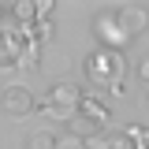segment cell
I'll return each instance as SVG.
<instances>
[{
	"mask_svg": "<svg viewBox=\"0 0 149 149\" xmlns=\"http://www.w3.org/2000/svg\"><path fill=\"white\" fill-rule=\"evenodd\" d=\"M82 71H86V78H90V86L108 90L112 97H123V74H127V60H123V52L97 49V52L86 56Z\"/></svg>",
	"mask_w": 149,
	"mask_h": 149,
	"instance_id": "obj_1",
	"label": "cell"
},
{
	"mask_svg": "<svg viewBox=\"0 0 149 149\" xmlns=\"http://www.w3.org/2000/svg\"><path fill=\"white\" fill-rule=\"evenodd\" d=\"M78 101H82V90H78L74 82H56L52 90H49V97L37 101V108L49 112L52 119H67V123H71L74 112H78Z\"/></svg>",
	"mask_w": 149,
	"mask_h": 149,
	"instance_id": "obj_2",
	"label": "cell"
},
{
	"mask_svg": "<svg viewBox=\"0 0 149 149\" xmlns=\"http://www.w3.org/2000/svg\"><path fill=\"white\" fill-rule=\"evenodd\" d=\"M93 37L101 41V49H112V52H123V49L130 45V34L119 26L116 8H112V11H101V15L93 19Z\"/></svg>",
	"mask_w": 149,
	"mask_h": 149,
	"instance_id": "obj_3",
	"label": "cell"
},
{
	"mask_svg": "<svg viewBox=\"0 0 149 149\" xmlns=\"http://www.w3.org/2000/svg\"><path fill=\"white\" fill-rule=\"evenodd\" d=\"M0 108H4L8 119H26V116L37 108V97L26 90V86H8L4 97H0Z\"/></svg>",
	"mask_w": 149,
	"mask_h": 149,
	"instance_id": "obj_4",
	"label": "cell"
},
{
	"mask_svg": "<svg viewBox=\"0 0 149 149\" xmlns=\"http://www.w3.org/2000/svg\"><path fill=\"white\" fill-rule=\"evenodd\" d=\"M78 119H86V123H93V127H104L112 119V104L104 101V97H97V93H86L82 90V101H78V112H74Z\"/></svg>",
	"mask_w": 149,
	"mask_h": 149,
	"instance_id": "obj_5",
	"label": "cell"
},
{
	"mask_svg": "<svg viewBox=\"0 0 149 149\" xmlns=\"http://www.w3.org/2000/svg\"><path fill=\"white\" fill-rule=\"evenodd\" d=\"M116 19H119V26L130 34V41L149 30V8H142V4H119L116 8Z\"/></svg>",
	"mask_w": 149,
	"mask_h": 149,
	"instance_id": "obj_6",
	"label": "cell"
},
{
	"mask_svg": "<svg viewBox=\"0 0 149 149\" xmlns=\"http://www.w3.org/2000/svg\"><path fill=\"white\" fill-rule=\"evenodd\" d=\"M22 45H26V37H22V34L4 30V34H0V67H15V60H19V52H22Z\"/></svg>",
	"mask_w": 149,
	"mask_h": 149,
	"instance_id": "obj_7",
	"label": "cell"
},
{
	"mask_svg": "<svg viewBox=\"0 0 149 149\" xmlns=\"http://www.w3.org/2000/svg\"><path fill=\"white\" fill-rule=\"evenodd\" d=\"M11 15L19 19V26H34L37 22V0H15L11 4Z\"/></svg>",
	"mask_w": 149,
	"mask_h": 149,
	"instance_id": "obj_8",
	"label": "cell"
},
{
	"mask_svg": "<svg viewBox=\"0 0 149 149\" xmlns=\"http://www.w3.org/2000/svg\"><path fill=\"white\" fill-rule=\"evenodd\" d=\"M37 45H30V41H26V45H22V52H19V60H15V67H22V71H37V67H41V60H37Z\"/></svg>",
	"mask_w": 149,
	"mask_h": 149,
	"instance_id": "obj_9",
	"label": "cell"
},
{
	"mask_svg": "<svg viewBox=\"0 0 149 149\" xmlns=\"http://www.w3.org/2000/svg\"><path fill=\"white\" fill-rule=\"evenodd\" d=\"M26 149H56V134L52 130H34L26 138Z\"/></svg>",
	"mask_w": 149,
	"mask_h": 149,
	"instance_id": "obj_10",
	"label": "cell"
},
{
	"mask_svg": "<svg viewBox=\"0 0 149 149\" xmlns=\"http://www.w3.org/2000/svg\"><path fill=\"white\" fill-rule=\"evenodd\" d=\"M56 149H86V138H78L71 130H63V134H56Z\"/></svg>",
	"mask_w": 149,
	"mask_h": 149,
	"instance_id": "obj_11",
	"label": "cell"
},
{
	"mask_svg": "<svg viewBox=\"0 0 149 149\" xmlns=\"http://www.w3.org/2000/svg\"><path fill=\"white\" fill-rule=\"evenodd\" d=\"M52 8H56L52 0H37V19H49V15H52Z\"/></svg>",
	"mask_w": 149,
	"mask_h": 149,
	"instance_id": "obj_12",
	"label": "cell"
},
{
	"mask_svg": "<svg viewBox=\"0 0 149 149\" xmlns=\"http://www.w3.org/2000/svg\"><path fill=\"white\" fill-rule=\"evenodd\" d=\"M134 71H138V78L149 86V56H146V60H138V67H134Z\"/></svg>",
	"mask_w": 149,
	"mask_h": 149,
	"instance_id": "obj_13",
	"label": "cell"
},
{
	"mask_svg": "<svg viewBox=\"0 0 149 149\" xmlns=\"http://www.w3.org/2000/svg\"><path fill=\"white\" fill-rule=\"evenodd\" d=\"M4 15H8V8H4V4H0V22H4Z\"/></svg>",
	"mask_w": 149,
	"mask_h": 149,
	"instance_id": "obj_14",
	"label": "cell"
},
{
	"mask_svg": "<svg viewBox=\"0 0 149 149\" xmlns=\"http://www.w3.org/2000/svg\"><path fill=\"white\" fill-rule=\"evenodd\" d=\"M142 149H149V146H142Z\"/></svg>",
	"mask_w": 149,
	"mask_h": 149,
	"instance_id": "obj_15",
	"label": "cell"
}]
</instances>
